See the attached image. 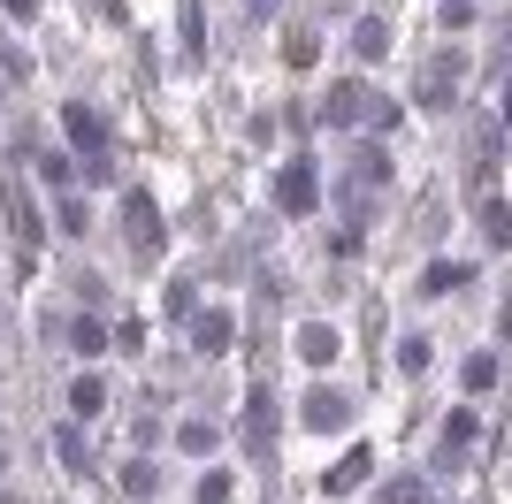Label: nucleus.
Masks as SVG:
<instances>
[{"label":"nucleus","instance_id":"nucleus-2","mask_svg":"<svg viewBox=\"0 0 512 504\" xmlns=\"http://www.w3.org/2000/svg\"><path fill=\"white\" fill-rule=\"evenodd\" d=\"M0 504H16V497H8V489H0Z\"/></svg>","mask_w":512,"mask_h":504},{"label":"nucleus","instance_id":"nucleus-1","mask_svg":"<svg viewBox=\"0 0 512 504\" xmlns=\"http://www.w3.org/2000/svg\"><path fill=\"white\" fill-rule=\"evenodd\" d=\"M0 474H8V451H0Z\"/></svg>","mask_w":512,"mask_h":504}]
</instances>
